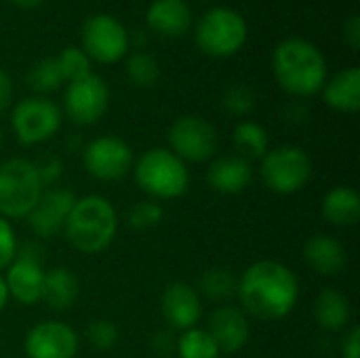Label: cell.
<instances>
[{"label": "cell", "mask_w": 360, "mask_h": 358, "mask_svg": "<svg viewBox=\"0 0 360 358\" xmlns=\"http://www.w3.org/2000/svg\"><path fill=\"white\" fill-rule=\"evenodd\" d=\"M78 344L80 340L72 327L57 321H44L30 329L25 354L30 358H74Z\"/></svg>", "instance_id": "4fadbf2b"}, {"label": "cell", "mask_w": 360, "mask_h": 358, "mask_svg": "<svg viewBox=\"0 0 360 358\" xmlns=\"http://www.w3.org/2000/svg\"><path fill=\"white\" fill-rule=\"evenodd\" d=\"M169 143L181 160L205 162L217 152V131L200 116H181L169 127Z\"/></svg>", "instance_id": "30bf717a"}, {"label": "cell", "mask_w": 360, "mask_h": 358, "mask_svg": "<svg viewBox=\"0 0 360 358\" xmlns=\"http://www.w3.org/2000/svg\"><path fill=\"white\" fill-rule=\"evenodd\" d=\"M146 21L152 32L165 38H179L192 27V11L186 0H152Z\"/></svg>", "instance_id": "ac0fdd59"}, {"label": "cell", "mask_w": 360, "mask_h": 358, "mask_svg": "<svg viewBox=\"0 0 360 358\" xmlns=\"http://www.w3.org/2000/svg\"><path fill=\"white\" fill-rule=\"evenodd\" d=\"M17 255V241H15V232L11 228V224L0 217V270H4L6 266L13 264Z\"/></svg>", "instance_id": "836d02e7"}, {"label": "cell", "mask_w": 360, "mask_h": 358, "mask_svg": "<svg viewBox=\"0 0 360 358\" xmlns=\"http://www.w3.org/2000/svg\"><path fill=\"white\" fill-rule=\"evenodd\" d=\"M253 179V169L249 160L240 156H221L211 162L207 181L215 192L221 194H238Z\"/></svg>", "instance_id": "d6986e66"}, {"label": "cell", "mask_w": 360, "mask_h": 358, "mask_svg": "<svg viewBox=\"0 0 360 358\" xmlns=\"http://www.w3.org/2000/svg\"><path fill=\"white\" fill-rule=\"evenodd\" d=\"M74 203H76V196L70 190L53 188L49 192H42L38 205L27 215L30 228L34 230V234L42 238H51L57 232H61Z\"/></svg>", "instance_id": "5bb4252c"}, {"label": "cell", "mask_w": 360, "mask_h": 358, "mask_svg": "<svg viewBox=\"0 0 360 358\" xmlns=\"http://www.w3.org/2000/svg\"><path fill=\"white\" fill-rule=\"evenodd\" d=\"M11 124L15 131V137L23 146H34L51 139L59 127H61V110L55 101L46 97H25L21 99L13 114Z\"/></svg>", "instance_id": "9c48e42d"}, {"label": "cell", "mask_w": 360, "mask_h": 358, "mask_svg": "<svg viewBox=\"0 0 360 358\" xmlns=\"http://www.w3.org/2000/svg\"><path fill=\"white\" fill-rule=\"evenodd\" d=\"M312 177V160L297 146L268 150L262 158V179L276 194H295Z\"/></svg>", "instance_id": "52a82bcc"}, {"label": "cell", "mask_w": 360, "mask_h": 358, "mask_svg": "<svg viewBox=\"0 0 360 358\" xmlns=\"http://www.w3.org/2000/svg\"><path fill=\"white\" fill-rule=\"evenodd\" d=\"M86 340L97 348V350H110L114 348L118 340V329L112 321L108 319H97L86 327Z\"/></svg>", "instance_id": "d6a6232c"}, {"label": "cell", "mask_w": 360, "mask_h": 358, "mask_svg": "<svg viewBox=\"0 0 360 358\" xmlns=\"http://www.w3.org/2000/svg\"><path fill=\"white\" fill-rule=\"evenodd\" d=\"M78 298V279L68 268H53L44 274L42 302L57 312L74 306Z\"/></svg>", "instance_id": "7402d4cb"}, {"label": "cell", "mask_w": 360, "mask_h": 358, "mask_svg": "<svg viewBox=\"0 0 360 358\" xmlns=\"http://www.w3.org/2000/svg\"><path fill=\"white\" fill-rule=\"evenodd\" d=\"M162 207L158 203L152 200H143V203H135L129 211V226L135 230H148L154 228L162 222Z\"/></svg>", "instance_id": "1f68e13d"}, {"label": "cell", "mask_w": 360, "mask_h": 358, "mask_svg": "<svg viewBox=\"0 0 360 358\" xmlns=\"http://www.w3.org/2000/svg\"><path fill=\"white\" fill-rule=\"evenodd\" d=\"M236 295L251 317L259 321H281L295 308L300 283L285 264L264 260L243 272Z\"/></svg>", "instance_id": "6da1fadb"}, {"label": "cell", "mask_w": 360, "mask_h": 358, "mask_svg": "<svg viewBox=\"0 0 360 358\" xmlns=\"http://www.w3.org/2000/svg\"><path fill=\"white\" fill-rule=\"evenodd\" d=\"M0 146H2V135H0Z\"/></svg>", "instance_id": "60d3db41"}, {"label": "cell", "mask_w": 360, "mask_h": 358, "mask_svg": "<svg viewBox=\"0 0 360 358\" xmlns=\"http://www.w3.org/2000/svg\"><path fill=\"white\" fill-rule=\"evenodd\" d=\"M350 302L338 289H323L314 302V319L325 331H342L350 323Z\"/></svg>", "instance_id": "603a6c76"}, {"label": "cell", "mask_w": 360, "mask_h": 358, "mask_svg": "<svg viewBox=\"0 0 360 358\" xmlns=\"http://www.w3.org/2000/svg\"><path fill=\"white\" fill-rule=\"evenodd\" d=\"M44 274L46 272L36 255L21 253V257L8 266V272L4 279L8 295H13L23 306L38 304L42 300Z\"/></svg>", "instance_id": "9a60e30c"}, {"label": "cell", "mask_w": 360, "mask_h": 358, "mask_svg": "<svg viewBox=\"0 0 360 358\" xmlns=\"http://www.w3.org/2000/svg\"><path fill=\"white\" fill-rule=\"evenodd\" d=\"M323 215L333 226H356L360 219V196L352 188H333L323 198Z\"/></svg>", "instance_id": "cb8c5ba5"}, {"label": "cell", "mask_w": 360, "mask_h": 358, "mask_svg": "<svg viewBox=\"0 0 360 358\" xmlns=\"http://www.w3.org/2000/svg\"><path fill=\"white\" fill-rule=\"evenodd\" d=\"M162 317L165 321L181 331L194 329L196 323L200 321L202 306L198 293L188 285V283H173L165 289L162 293Z\"/></svg>", "instance_id": "e0dca14e"}, {"label": "cell", "mask_w": 360, "mask_h": 358, "mask_svg": "<svg viewBox=\"0 0 360 358\" xmlns=\"http://www.w3.org/2000/svg\"><path fill=\"white\" fill-rule=\"evenodd\" d=\"M321 93L329 108L344 114H356L360 108V70L352 65L338 72L325 82Z\"/></svg>", "instance_id": "ffe728a7"}, {"label": "cell", "mask_w": 360, "mask_h": 358, "mask_svg": "<svg viewBox=\"0 0 360 358\" xmlns=\"http://www.w3.org/2000/svg\"><path fill=\"white\" fill-rule=\"evenodd\" d=\"M344 358H360V329L352 327L344 342Z\"/></svg>", "instance_id": "8d00e7d4"}, {"label": "cell", "mask_w": 360, "mask_h": 358, "mask_svg": "<svg viewBox=\"0 0 360 358\" xmlns=\"http://www.w3.org/2000/svg\"><path fill=\"white\" fill-rule=\"evenodd\" d=\"M207 333L213 338L219 352L234 354L247 346V342L251 338V327L240 308L221 306L211 314Z\"/></svg>", "instance_id": "2e32d148"}, {"label": "cell", "mask_w": 360, "mask_h": 358, "mask_svg": "<svg viewBox=\"0 0 360 358\" xmlns=\"http://www.w3.org/2000/svg\"><path fill=\"white\" fill-rule=\"evenodd\" d=\"M13 101V82L11 76L0 68V112H4Z\"/></svg>", "instance_id": "d590c367"}, {"label": "cell", "mask_w": 360, "mask_h": 358, "mask_svg": "<svg viewBox=\"0 0 360 358\" xmlns=\"http://www.w3.org/2000/svg\"><path fill=\"white\" fill-rule=\"evenodd\" d=\"M8 2H13L15 6H19V8H25V11H30V8H36V6H40L44 0H8Z\"/></svg>", "instance_id": "f35d334b"}, {"label": "cell", "mask_w": 360, "mask_h": 358, "mask_svg": "<svg viewBox=\"0 0 360 358\" xmlns=\"http://www.w3.org/2000/svg\"><path fill=\"white\" fill-rule=\"evenodd\" d=\"M272 74L289 95L312 97L327 82V59L314 42L291 36L274 46Z\"/></svg>", "instance_id": "7a4b0ae2"}, {"label": "cell", "mask_w": 360, "mask_h": 358, "mask_svg": "<svg viewBox=\"0 0 360 358\" xmlns=\"http://www.w3.org/2000/svg\"><path fill=\"white\" fill-rule=\"evenodd\" d=\"M118 230V215L112 203L103 196L76 198L63 232L68 243L80 253H99L112 245Z\"/></svg>", "instance_id": "3957f363"}, {"label": "cell", "mask_w": 360, "mask_h": 358, "mask_svg": "<svg viewBox=\"0 0 360 358\" xmlns=\"http://www.w3.org/2000/svg\"><path fill=\"white\" fill-rule=\"evenodd\" d=\"M6 302H8V289H6V283H4V279L0 276V312L4 310Z\"/></svg>", "instance_id": "ab89813d"}, {"label": "cell", "mask_w": 360, "mask_h": 358, "mask_svg": "<svg viewBox=\"0 0 360 358\" xmlns=\"http://www.w3.org/2000/svg\"><path fill=\"white\" fill-rule=\"evenodd\" d=\"M84 169L89 175L101 181L122 179L133 165V150L127 141L114 135H103L93 139L82 154Z\"/></svg>", "instance_id": "7c38bea8"}, {"label": "cell", "mask_w": 360, "mask_h": 358, "mask_svg": "<svg viewBox=\"0 0 360 358\" xmlns=\"http://www.w3.org/2000/svg\"><path fill=\"white\" fill-rule=\"evenodd\" d=\"M127 76L135 87L148 89V87L156 84V80L160 78V65L154 55H150L146 51H137V53L129 55V59H127Z\"/></svg>", "instance_id": "4316f807"}, {"label": "cell", "mask_w": 360, "mask_h": 358, "mask_svg": "<svg viewBox=\"0 0 360 358\" xmlns=\"http://www.w3.org/2000/svg\"><path fill=\"white\" fill-rule=\"evenodd\" d=\"M304 257L312 270H316L323 276H335L346 268V249L344 245L327 234L312 236L304 247Z\"/></svg>", "instance_id": "44dd1931"}, {"label": "cell", "mask_w": 360, "mask_h": 358, "mask_svg": "<svg viewBox=\"0 0 360 358\" xmlns=\"http://www.w3.org/2000/svg\"><path fill=\"white\" fill-rule=\"evenodd\" d=\"M55 59H57L59 72L63 76V82H72V80H78V78L91 74V59L80 46H68Z\"/></svg>", "instance_id": "f546056e"}, {"label": "cell", "mask_w": 360, "mask_h": 358, "mask_svg": "<svg viewBox=\"0 0 360 358\" xmlns=\"http://www.w3.org/2000/svg\"><path fill=\"white\" fill-rule=\"evenodd\" d=\"M137 186L154 198L171 200L188 190L190 175L179 156L165 148H152L135 165Z\"/></svg>", "instance_id": "5b68a950"}, {"label": "cell", "mask_w": 360, "mask_h": 358, "mask_svg": "<svg viewBox=\"0 0 360 358\" xmlns=\"http://www.w3.org/2000/svg\"><path fill=\"white\" fill-rule=\"evenodd\" d=\"M38 173H40L42 186H44V184H53V181L61 175V162H59V160H51L49 165L38 167Z\"/></svg>", "instance_id": "74e56055"}, {"label": "cell", "mask_w": 360, "mask_h": 358, "mask_svg": "<svg viewBox=\"0 0 360 358\" xmlns=\"http://www.w3.org/2000/svg\"><path fill=\"white\" fill-rule=\"evenodd\" d=\"M177 354L179 358H219V350L213 338L205 329H188L177 340Z\"/></svg>", "instance_id": "484cf974"}, {"label": "cell", "mask_w": 360, "mask_h": 358, "mask_svg": "<svg viewBox=\"0 0 360 358\" xmlns=\"http://www.w3.org/2000/svg\"><path fill=\"white\" fill-rule=\"evenodd\" d=\"M236 285H238V281L226 268H211L200 279V289L205 291V295H209L211 300H217V302L230 300L236 293Z\"/></svg>", "instance_id": "f1b7e54d"}, {"label": "cell", "mask_w": 360, "mask_h": 358, "mask_svg": "<svg viewBox=\"0 0 360 358\" xmlns=\"http://www.w3.org/2000/svg\"><path fill=\"white\" fill-rule=\"evenodd\" d=\"M249 36L247 19L230 6L209 8L194 27V40L198 49L209 57H232L236 55Z\"/></svg>", "instance_id": "277c9868"}, {"label": "cell", "mask_w": 360, "mask_h": 358, "mask_svg": "<svg viewBox=\"0 0 360 358\" xmlns=\"http://www.w3.org/2000/svg\"><path fill=\"white\" fill-rule=\"evenodd\" d=\"M221 103H224V108L230 114L245 116V114H249L255 108V95H253V91L247 84H230L224 91Z\"/></svg>", "instance_id": "4dcf8cb0"}, {"label": "cell", "mask_w": 360, "mask_h": 358, "mask_svg": "<svg viewBox=\"0 0 360 358\" xmlns=\"http://www.w3.org/2000/svg\"><path fill=\"white\" fill-rule=\"evenodd\" d=\"M27 84L34 93H51L63 84V76L59 72L55 57H44L32 65L27 72Z\"/></svg>", "instance_id": "83f0119b"}, {"label": "cell", "mask_w": 360, "mask_h": 358, "mask_svg": "<svg viewBox=\"0 0 360 358\" xmlns=\"http://www.w3.org/2000/svg\"><path fill=\"white\" fill-rule=\"evenodd\" d=\"M234 148L240 154V158L249 160V158H264L268 154V146H270V137L268 131L251 120H243L236 124L234 129Z\"/></svg>", "instance_id": "d4e9b609"}, {"label": "cell", "mask_w": 360, "mask_h": 358, "mask_svg": "<svg viewBox=\"0 0 360 358\" xmlns=\"http://www.w3.org/2000/svg\"><path fill=\"white\" fill-rule=\"evenodd\" d=\"M82 51L91 61L97 63H116L120 61L131 44L127 27L112 15L97 13L82 23Z\"/></svg>", "instance_id": "ba28073f"}, {"label": "cell", "mask_w": 360, "mask_h": 358, "mask_svg": "<svg viewBox=\"0 0 360 358\" xmlns=\"http://www.w3.org/2000/svg\"><path fill=\"white\" fill-rule=\"evenodd\" d=\"M65 114L76 124L97 122L110 106V89L97 74H86L78 80L68 82L63 95Z\"/></svg>", "instance_id": "8fae6325"}, {"label": "cell", "mask_w": 360, "mask_h": 358, "mask_svg": "<svg viewBox=\"0 0 360 358\" xmlns=\"http://www.w3.org/2000/svg\"><path fill=\"white\" fill-rule=\"evenodd\" d=\"M42 196L38 167L25 158H11L0 165V217H27Z\"/></svg>", "instance_id": "8992f818"}, {"label": "cell", "mask_w": 360, "mask_h": 358, "mask_svg": "<svg viewBox=\"0 0 360 358\" xmlns=\"http://www.w3.org/2000/svg\"><path fill=\"white\" fill-rule=\"evenodd\" d=\"M342 38L344 42L352 49V51H359L360 46V17L359 15H352L350 19L344 21V27H342Z\"/></svg>", "instance_id": "e575fe53"}]
</instances>
